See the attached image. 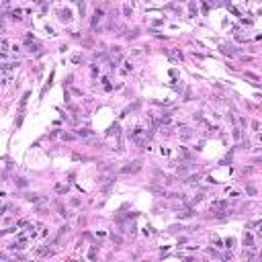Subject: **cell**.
I'll use <instances>...</instances> for the list:
<instances>
[{
    "label": "cell",
    "instance_id": "obj_2",
    "mask_svg": "<svg viewBox=\"0 0 262 262\" xmlns=\"http://www.w3.org/2000/svg\"><path fill=\"white\" fill-rule=\"evenodd\" d=\"M72 19V12L70 11H62V21H70Z\"/></svg>",
    "mask_w": 262,
    "mask_h": 262
},
{
    "label": "cell",
    "instance_id": "obj_1",
    "mask_svg": "<svg viewBox=\"0 0 262 262\" xmlns=\"http://www.w3.org/2000/svg\"><path fill=\"white\" fill-rule=\"evenodd\" d=\"M135 170H139V162H133V166H125L123 168V172H135Z\"/></svg>",
    "mask_w": 262,
    "mask_h": 262
}]
</instances>
